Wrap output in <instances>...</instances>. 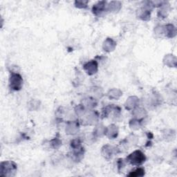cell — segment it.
Masks as SVG:
<instances>
[{"instance_id": "1", "label": "cell", "mask_w": 177, "mask_h": 177, "mask_svg": "<svg viewBox=\"0 0 177 177\" xmlns=\"http://www.w3.org/2000/svg\"><path fill=\"white\" fill-rule=\"evenodd\" d=\"M127 160L132 165H138L145 162V156L144 154L142 153L141 151H136V152L131 154L127 158Z\"/></svg>"}, {"instance_id": "2", "label": "cell", "mask_w": 177, "mask_h": 177, "mask_svg": "<svg viewBox=\"0 0 177 177\" xmlns=\"http://www.w3.org/2000/svg\"><path fill=\"white\" fill-rule=\"evenodd\" d=\"M22 77L19 74H12L10 78V86L11 88L13 90H19L22 88Z\"/></svg>"}, {"instance_id": "3", "label": "cell", "mask_w": 177, "mask_h": 177, "mask_svg": "<svg viewBox=\"0 0 177 177\" xmlns=\"http://www.w3.org/2000/svg\"><path fill=\"white\" fill-rule=\"evenodd\" d=\"M17 169L16 165L13 162H4L2 163V175L5 173L4 176H11V173L15 172Z\"/></svg>"}, {"instance_id": "4", "label": "cell", "mask_w": 177, "mask_h": 177, "mask_svg": "<svg viewBox=\"0 0 177 177\" xmlns=\"http://www.w3.org/2000/svg\"><path fill=\"white\" fill-rule=\"evenodd\" d=\"M85 69L87 71L89 74H95L97 71V64L95 62H91L85 65Z\"/></svg>"}, {"instance_id": "5", "label": "cell", "mask_w": 177, "mask_h": 177, "mask_svg": "<svg viewBox=\"0 0 177 177\" xmlns=\"http://www.w3.org/2000/svg\"><path fill=\"white\" fill-rule=\"evenodd\" d=\"M104 2H99L98 4L95 5L94 8H93V13L95 15H98V13H101L104 9Z\"/></svg>"}, {"instance_id": "6", "label": "cell", "mask_w": 177, "mask_h": 177, "mask_svg": "<svg viewBox=\"0 0 177 177\" xmlns=\"http://www.w3.org/2000/svg\"><path fill=\"white\" fill-rule=\"evenodd\" d=\"M145 175V170L143 168H138L133 172L129 173V176H143Z\"/></svg>"}, {"instance_id": "7", "label": "cell", "mask_w": 177, "mask_h": 177, "mask_svg": "<svg viewBox=\"0 0 177 177\" xmlns=\"http://www.w3.org/2000/svg\"><path fill=\"white\" fill-rule=\"evenodd\" d=\"M166 29H167V34L168 37H172L175 36L176 30L173 25H171V24L167 25L166 27Z\"/></svg>"}]
</instances>
